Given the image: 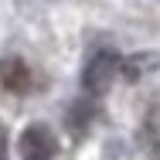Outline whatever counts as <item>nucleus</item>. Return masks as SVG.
I'll use <instances>...</instances> for the list:
<instances>
[{"label":"nucleus","mask_w":160,"mask_h":160,"mask_svg":"<svg viewBox=\"0 0 160 160\" xmlns=\"http://www.w3.org/2000/svg\"><path fill=\"white\" fill-rule=\"evenodd\" d=\"M119 75V58L112 55V51H96L89 65H85V75H82V85H85V92H92V96H102L109 85H112V78Z\"/></svg>","instance_id":"nucleus-1"},{"label":"nucleus","mask_w":160,"mask_h":160,"mask_svg":"<svg viewBox=\"0 0 160 160\" xmlns=\"http://www.w3.org/2000/svg\"><path fill=\"white\" fill-rule=\"evenodd\" d=\"M17 150H21L24 160H55V153H58V140H55V133L44 126V123H31V126L21 133Z\"/></svg>","instance_id":"nucleus-2"},{"label":"nucleus","mask_w":160,"mask_h":160,"mask_svg":"<svg viewBox=\"0 0 160 160\" xmlns=\"http://www.w3.org/2000/svg\"><path fill=\"white\" fill-rule=\"evenodd\" d=\"M0 82H3L7 92H28L31 89V68L21 58H7L0 65Z\"/></svg>","instance_id":"nucleus-3"},{"label":"nucleus","mask_w":160,"mask_h":160,"mask_svg":"<svg viewBox=\"0 0 160 160\" xmlns=\"http://www.w3.org/2000/svg\"><path fill=\"white\" fill-rule=\"evenodd\" d=\"M0 157H3V133H0Z\"/></svg>","instance_id":"nucleus-4"}]
</instances>
